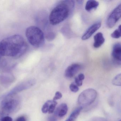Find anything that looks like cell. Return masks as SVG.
Returning a JSON list of instances; mask_svg holds the SVG:
<instances>
[{"instance_id": "27", "label": "cell", "mask_w": 121, "mask_h": 121, "mask_svg": "<svg viewBox=\"0 0 121 121\" xmlns=\"http://www.w3.org/2000/svg\"><path fill=\"white\" fill-rule=\"evenodd\" d=\"M1 117H0V119H1Z\"/></svg>"}, {"instance_id": "20", "label": "cell", "mask_w": 121, "mask_h": 121, "mask_svg": "<svg viewBox=\"0 0 121 121\" xmlns=\"http://www.w3.org/2000/svg\"><path fill=\"white\" fill-rule=\"evenodd\" d=\"M52 100H49L46 102L43 106L42 109V112L44 113H47L48 112L50 105Z\"/></svg>"}, {"instance_id": "5", "label": "cell", "mask_w": 121, "mask_h": 121, "mask_svg": "<svg viewBox=\"0 0 121 121\" xmlns=\"http://www.w3.org/2000/svg\"><path fill=\"white\" fill-rule=\"evenodd\" d=\"M97 96V92L94 89H86L79 95L78 99V104L82 108L89 106L94 102Z\"/></svg>"}, {"instance_id": "23", "label": "cell", "mask_w": 121, "mask_h": 121, "mask_svg": "<svg viewBox=\"0 0 121 121\" xmlns=\"http://www.w3.org/2000/svg\"><path fill=\"white\" fill-rule=\"evenodd\" d=\"M58 117L54 114L50 116L48 118V121H57Z\"/></svg>"}, {"instance_id": "10", "label": "cell", "mask_w": 121, "mask_h": 121, "mask_svg": "<svg viewBox=\"0 0 121 121\" xmlns=\"http://www.w3.org/2000/svg\"><path fill=\"white\" fill-rule=\"evenodd\" d=\"M101 26V23L100 22H97L92 25L86 31L82 37V40H86L89 39L97 31Z\"/></svg>"}, {"instance_id": "26", "label": "cell", "mask_w": 121, "mask_h": 121, "mask_svg": "<svg viewBox=\"0 0 121 121\" xmlns=\"http://www.w3.org/2000/svg\"><path fill=\"white\" fill-rule=\"evenodd\" d=\"M78 3H79V4H81L82 3V2H83V1L82 0H78L77 1Z\"/></svg>"}, {"instance_id": "28", "label": "cell", "mask_w": 121, "mask_h": 121, "mask_svg": "<svg viewBox=\"0 0 121 121\" xmlns=\"http://www.w3.org/2000/svg\"><path fill=\"white\" fill-rule=\"evenodd\" d=\"M121 121V120H119V121Z\"/></svg>"}, {"instance_id": "11", "label": "cell", "mask_w": 121, "mask_h": 121, "mask_svg": "<svg viewBox=\"0 0 121 121\" xmlns=\"http://www.w3.org/2000/svg\"><path fill=\"white\" fill-rule=\"evenodd\" d=\"M14 76L9 73L2 74L0 76V82L4 86H8L13 82Z\"/></svg>"}, {"instance_id": "12", "label": "cell", "mask_w": 121, "mask_h": 121, "mask_svg": "<svg viewBox=\"0 0 121 121\" xmlns=\"http://www.w3.org/2000/svg\"><path fill=\"white\" fill-rule=\"evenodd\" d=\"M93 46L95 48H97L101 47L105 42V38L101 32H98L94 36Z\"/></svg>"}, {"instance_id": "18", "label": "cell", "mask_w": 121, "mask_h": 121, "mask_svg": "<svg viewBox=\"0 0 121 121\" xmlns=\"http://www.w3.org/2000/svg\"><path fill=\"white\" fill-rule=\"evenodd\" d=\"M112 37L115 39H118L121 37V25L115 30L111 35Z\"/></svg>"}, {"instance_id": "1", "label": "cell", "mask_w": 121, "mask_h": 121, "mask_svg": "<svg viewBox=\"0 0 121 121\" xmlns=\"http://www.w3.org/2000/svg\"><path fill=\"white\" fill-rule=\"evenodd\" d=\"M28 45L24 38L15 35L3 39L0 42V55L19 58L27 51Z\"/></svg>"}, {"instance_id": "4", "label": "cell", "mask_w": 121, "mask_h": 121, "mask_svg": "<svg viewBox=\"0 0 121 121\" xmlns=\"http://www.w3.org/2000/svg\"><path fill=\"white\" fill-rule=\"evenodd\" d=\"M26 36L29 42L35 47H41L45 42V37L42 31L38 27L31 26L26 31Z\"/></svg>"}, {"instance_id": "7", "label": "cell", "mask_w": 121, "mask_h": 121, "mask_svg": "<svg viewBox=\"0 0 121 121\" xmlns=\"http://www.w3.org/2000/svg\"><path fill=\"white\" fill-rule=\"evenodd\" d=\"M35 81L33 80H31L22 82L18 85H17L10 92L2 96L1 98H0V99H2L3 98L8 96L16 94L18 92L29 89V88L34 86L35 84Z\"/></svg>"}, {"instance_id": "19", "label": "cell", "mask_w": 121, "mask_h": 121, "mask_svg": "<svg viewBox=\"0 0 121 121\" xmlns=\"http://www.w3.org/2000/svg\"><path fill=\"white\" fill-rule=\"evenodd\" d=\"M57 102H56V101L52 100L51 104L50 105L49 110H48V112L49 114H51L53 113L54 112L55 108H56V106L57 105Z\"/></svg>"}, {"instance_id": "2", "label": "cell", "mask_w": 121, "mask_h": 121, "mask_svg": "<svg viewBox=\"0 0 121 121\" xmlns=\"http://www.w3.org/2000/svg\"><path fill=\"white\" fill-rule=\"evenodd\" d=\"M73 0H64L59 3L52 10L49 16L50 23L55 25L60 23L67 19L71 13L74 6Z\"/></svg>"}, {"instance_id": "24", "label": "cell", "mask_w": 121, "mask_h": 121, "mask_svg": "<svg viewBox=\"0 0 121 121\" xmlns=\"http://www.w3.org/2000/svg\"><path fill=\"white\" fill-rule=\"evenodd\" d=\"M0 121H13V119L11 117L6 116L2 117L0 119Z\"/></svg>"}, {"instance_id": "17", "label": "cell", "mask_w": 121, "mask_h": 121, "mask_svg": "<svg viewBox=\"0 0 121 121\" xmlns=\"http://www.w3.org/2000/svg\"><path fill=\"white\" fill-rule=\"evenodd\" d=\"M113 85L117 86H121V73L116 76L112 80Z\"/></svg>"}, {"instance_id": "25", "label": "cell", "mask_w": 121, "mask_h": 121, "mask_svg": "<svg viewBox=\"0 0 121 121\" xmlns=\"http://www.w3.org/2000/svg\"><path fill=\"white\" fill-rule=\"evenodd\" d=\"M15 121H26V120L24 116H22L18 118Z\"/></svg>"}, {"instance_id": "9", "label": "cell", "mask_w": 121, "mask_h": 121, "mask_svg": "<svg viewBox=\"0 0 121 121\" xmlns=\"http://www.w3.org/2000/svg\"><path fill=\"white\" fill-rule=\"evenodd\" d=\"M82 68L81 65L78 63L72 64L67 67L65 71V76L67 78H71L75 75Z\"/></svg>"}, {"instance_id": "16", "label": "cell", "mask_w": 121, "mask_h": 121, "mask_svg": "<svg viewBox=\"0 0 121 121\" xmlns=\"http://www.w3.org/2000/svg\"><path fill=\"white\" fill-rule=\"evenodd\" d=\"M84 79V75L83 74L81 73L79 74L75 79V81L76 85L78 86H82L83 83V80Z\"/></svg>"}, {"instance_id": "21", "label": "cell", "mask_w": 121, "mask_h": 121, "mask_svg": "<svg viewBox=\"0 0 121 121\" xmlns=\"http://www.w3.org/2000/svg\"><path fill=\"white\" fill-rule=\"evenodd\" d=\"M69 89L70 91L73 92H77L79 90V88L78 86L74 83H72L70 85Z\"/></svg>"}, {"instance_id": "3", "label": "cell", "mask_w": 121, "mask_h": 121, "mask_svg": "<svg viewBox=\"0 0 121 121\" xmlns=\"http://www.w3.org/2000/svg\"><path fill=\"white\" fill-rule=\"evenodd\" d=\"M0 103V116L2 118L16 111L20 107L21 99L17 94L3 98Z\"/></svg>"}, {"instance_id": "6", "label": "cell", "mask_w": 121, "mask_h": 121, "mask_svg": "<svg viewBox=\"0 0 121 121\" xmlns=\"http://www.w3.org/2000/svg\"><path fill=\"white\" fill-rule=\"evenodd\" d=\"M121 18V4L117 6L110 13L107 20V26L112 28Z\"/></svg>"}, {"instance_id": "14", "label": "cell", "mask_w": 121, "mask_h": 121, "mask_svg": "<svg viewBox=\"0 0 121 121\" xmlns=\"http://www.w3.org/2000/svg\"><path fill=\"white\" fill-rule=\"evenodd\" d=\"M99 3L97 1L90 0L87 1L85 5V9L87 11H91L95 10L99 6Z\"/></svg>"}, {"instance_id": "22", "label": "cell", "mask_w": 121, "mask_h": 121, "mask_svg": "<svg viewBox=\"0 0 121 121\" xmlns=\"http://www.w3.org/2000/svg\"><path fill=\"white\" fill-rule=\"evenodd\" d=\"M62 95V94L59 91H57L55 93V96L53 98V101H56V100H58V99H61Z\"/></svg>"}, {"instance_id": "13", "label": "cell", "mask_w": 121, "mask_h": 121, "mask_svg": "<svg viewBox=\"0 0 121 121\" xmlns=\"http://www.w3.org/2000/svg\"><path fill=\"white\" fill-rule=\"evenodd\" d=\"M68 110L67 105L65 103L60 104L55 110L54 113L58 117L62 118L66 115Z\"/></svg>"}, {"instance_id": "15", "label": "cell", "mask_w": 121, "mask_h": 121, "mask_svg": "<svg viewBox=\"0 0 121 121\" xmlns=\"http://www.w3.org/2000/svg\"><path fill=\"white\" fill-rule=\"evenodd\" d=\"M82 108V107H80L76 109L73 112L68 118L65 121H75L80 113Z\"/></svg>"}, {"instance_id": "8", "label": "cell", "mask_w": 121, "mask_h": 121, "mask_svg": "<svg viewBox=\"0 0 121 121\" xmlns=\"http://www.w3.org/2000/svg\"><path fill=\"white\" fill-rule=\"evenodd\" d=\"M113 62L118 65H121V44L116 43L113 46L112 52Z\"/></svg>"}]
</instances>
